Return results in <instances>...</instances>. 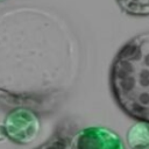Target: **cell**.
I'll use <instances>...</instances> for the list:
<instances>
[{
    "label": "cell",
    "mask_w": 149,
    "mask_h": 149,
    "mask_svg": "<svg viewBox=\"0 0 149 149\" xmlns=\"http://www.w3.org/2000/svg\"><path fill=\"white\" fill-rule=\"evenodd\" d=\"M109 86L127 115L149 122V31L132 37L119 50L111 66Z\"/></svg>",
    "instance_id": "cell-1"
},
{
    "label": "cell",
    "mask_w": 149,
    "mask_h": 149,
    "mask_svg": "<svg viewBox=\"0 0 149 149\" xmlns=\"http://www.w3.org/2000/svg\"><path fill=\"white\" fill-rule=\"evenodd\" d=\"M3 126L7 139L16 144H29L41 130V121L38 115L30 108L16 107L7 113Z\"/></svg>",
    "instance_id": "cell-2"
},
{
    "label": "cell",
    "mask_w": 149,
    "mask_h": 149,
    "mask_svg": "<svg viewBox=\"0 0 149 149\" xmlns=\"http://www.w3.org/2000/svg\"><path fill=\"white\" fill-rule=\"evenodd\" d=\"M69 149H125L120 135L101 126L86 127L70 139Z\"/></svg>",
    "instance_id": "cell-3"
},
{
    "label": "cell",
    "mask_w": 149,
    "mask_h": 149,
    "mask_svg": "<svg viewBox=\"0 0 149 149\" xmlns=\"http://www.w3.org/2000/svg\"><path fill=\"white\" fill-rule=\"evenodd\" d=\"M127 144L130 149H149V122L137 121L127 132Z\"/></svg>",
    "instance_id": "cell-4"
},
{
    "label": "cell",
    "mask_w": 149,
    "mask_h": 149,
    "mask_svg": "<svg viewBox=\"0 0 149 149\" xmlns=\"http://www.w3.org/2000/svg\"><path fill=\"white\" fill-rule=\"evenodd\" d=\"M122 12L133 16L149 15V0H115Z\"/></svg>",
    "instance_id": "cell-5"
},
{
    "label": "cell",
    "mask_w": 149,
    "mask_h": 149,
    "mask_svg": "<svg viewBox=\"0 0 149 149\" xmlns=\"http://www.w3.org/2000/svg\"><path fill=\"white\" fill-rule=\"evenodd\" d=\"M70 141L63 135H55L45 143L38 146L36 149H69Z\"/></svg>",
    "instance_id": "cell-6"
},
{
    "label": "cell",
    "mask_w": 149,
    "mask_h": 149,
    "mask_svg": "<svg viewBox=\"0 0 149 149\" xmlns=\"http://www.w3.org/2000/svg\"><path fill=\"white\" fill-rule=\"evenodd\" d=\"M5 139H7V134H6V129L3 125H0V142L3 141Z\"/></svg>",
    "instance_id": "cell-7"
},
{
    "label": "cell",
    "mask_w": 149,
    "mask_h": 149,
    "mask_svg": "<svg viewBox=\"0 0 149 149\" xmlns=\"http://www.w3.org/2000/svg\"><path fill=\"white\" fill-rule=\"evenodd\" d=\"M3 1H7V0H0V2H3Z\"/></svg>",
    "instance_id": "cell-8"
}]
</instances>
